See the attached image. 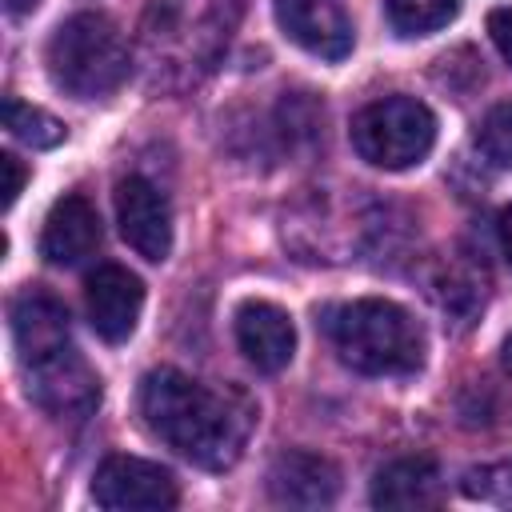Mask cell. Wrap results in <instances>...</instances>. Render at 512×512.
<instances>
[{"mask_svg":"<svg viewBox=\"0 0 512 512\" xmlns=\"http://www.w3.org/2000/svg\"><path fill=\"white\" fill-rule=\"evenodd\" d=\"M100 244V216L84 196H64L44 216L40 252L52 264H80Z\"/></svg>","mask_w":512,"mask_h":512,"instance_id":"4fadbf2b","label":"cell"},{"mask_svg":"<svg viewBox=\"0 0 512 512\" xmlns=\"http://www.w3.org/2000/svg\"><path fill=\"white\" fill-rule=\"evenodd\" d=\"M460 0H388V16L404 36H428L456 16Z\"/></svg>","mask_w":512,"mask_h":512,"instance_id":"e0dca14e","label":"cell"},{"mask_svg":"<svg viewBox=\"0 0 512 512\" xmlns=\"http://www.w3.org/2000/svg\"><path fill=\"white\" fill-rule=\"evenodd\" d=\"M236 344L260 372H280L296 352L292 316L268 300H244L236 308Z\"/></svg>","mask_w":512,"mask_h":512,"instance_id":"8fae6325","label":"cell"},{"mask_svg":"<svg viewBox=\"0 0 512 512\" xmlns=\"http://www.w3.org/2000/svg\"><path fill=\"white\" fill-rule=\"evenodd\" d=\"M116 220H120V236L128 240V248L152 264L168 260L172 252V208L168 196L144 180V176H124L116 184Z\"/></svg>","mask_w":512,"mask_h":512,"instance_id":"ba28073f","label":"cell"},{"mask_svg":"<svg viewBox=\"0 0 512 512\" xmlns=\"http://www.w3.org/2000/svg\"><path fill=\"white\" fill-rule=\"evenodd\" d=\"M240 20V0H152L140 24V60L152 84L200 80L224 52Z\"/></svg>","mask_w":512,"mask_h":512,"instance_id":"7a4b0ae2","label":"cell"},{"mask_svg":"<svg viewBox=\"0 0 512 512\" xmlns=\"http://www.w3.org/2000/svg\"><path fill=\"white\" fill-rule=\"evenodd\" d=\"M328 336L340 360L364 376H404L424 360V332L408 308L364 296L328 312Z\"/></svg>","mask_w":512,"mask_h":512,"instance_id":"3957f363","label":"cell"},{"mask_svg":"<svg viewBox=\"0 0 512 512\" xmlns=\"http://www.w3.org/2000/svg\"><path fill=\"white\" fill-rule=\"evenodd\" d=\"M488 36H492V44L500 48V56L512 64V8H496V12L488 16Z\"/></svg>","mask_w":512,"mask_h":512,"instance_id":"ffe728a7","label":"cell"},{"mask_svg":"<svg viewBox=\"0 0 512 512\" xmlns=\"http://www.w3.org/2000/svg\"><path fill=\"white\" fill-rule=\"evenodd\" d=\"M4 128H8L16 140L32 144V148H52V144L64 140V124H60L56 116H48L44 108L20 104V100H12V96L4 100Z\"/></svg>","mask_w":512,"mask_h":512,"instance_id":"2e32d148","label":"cell"},{"mask_svg":"<svg viewBox=\"0 0 512 512\" xmlns=\"http://www.w3.org/2000/svg\"><path fill=\"white\" fill-rule=\"evenodd\" d=\"M440 496H444L440 468L428 456H400L384 464L372 480L376 508H432L440 504Z\"/></svg>","mask_w":512,"mask_h":512,"instance_id":"9a60e30c","label":"cell"},{"mask_svg":"<svg viewBox=\"0 0 512 512\" xmlns=\"http://www.w3.org/2000/svg\"><path fill=\"white\" fill-rule=\"evenodd\" d=\"M24 376H28L32 400L60 420H80L100 400V380L88 368V360L72 348V340L36 360H24Z\"/></svg>","mask_w":512,"mask_h":512,"instance_id":"8992f818","label":"cell"},{"mask_svg":"<svg viewBox=\"0 0 512 512\" xmlns=\"http://www.w3.org/2000/svg\"><path fill=\"white\" fill-rule=\"evenodd\" d=\"M268 492L284 508H328L340 492V472L316 452H284L268 468Z\"/></svg>","mask_w":512,"mask_h":512,"instance_id":"7c38bea8","label":"cell"},{"mask_svg":"<svg viewBox=\"0 0 512 512\" xmlns=\"http://www.w3.org/2000/svg\"><path fill=\"white\" fill-rule=\"evenodd\" d=\"M464 492L480 496L488 504H512V464H488V468H472L464 476Z\"/></svg>","mask_w":512,"mask_h":512,"instance_id":"d6986e66","label":"cell"},{"mask_svg":"<svg viewBox=\"0 0 512 512\" xmlns=\"http://www.w3.org/2000/svg\"><path fill=\"white\" fill-rule=\"evenodd\" d=\"M276 20L292 44L320 60H344L352 52V20L336 0H272Z\"/></svg>","mask_w":512,"mask_h":512,"instance_id":"30bf717a","label":"cell"},{"mask_svg":"<svg viewBox=\"0 0 512 512\" xmlns=\"http://www.w3.org/2000/svg\"><path fill=\"white\" fill-rule=\"evenodd\" d=\"M500 244H504V256L512 264V204L500 212Z\"/></svg>","mask_w":512,"mask_h":512,"instance_id":"7402d4cb","label":"cell"},{"mask_svg":"<svg viewBox=\"0 0 512 512\" xmlns=\"http://www.w3.org/2000/svg\"><path fill=\"white\" fill-rule=\"evenodd\" d=\"M44 60H48L52 84L76 100H96V96L116 92L128 76V64H132L120 28L104 12L68 16L52 32Z\"/></svg>","mask_w":512,"mask_h":512,"instance_id":"277c9868","label":"cell"},{"mask_svg":"<svg viewBox=\"0 0 512 512\" xmlns=\"http://www.w3.org/2000/svg\"><path fill=\"white\" fill-rule=\"evenodd\" d=\"M504 368H508V372H512V336H508V340H504Z\"/></svg>","mask_w":512,"mask_h":512,"instance_id":"cb8c5ba5","label":"cell"},{"mask_svg":"<svg viewBox=\"0 0 512 512\" xmlns=\"http://www.w3.org/2000/svg\"><path fill=\"white\" fill-rule=\"evenodd\" d=\"M0 168H4V208H12L16 196H20V188H24V168H20V160L12 152L0 156Z\"/></svg>","mask_w":512,"mask_h":512,"instance_id":"44dd1931","label":"cell"},{"mask_svg":"<svg viewBox=\"0 0 512 512\" xmlns=\"http://www.w3.org/2000/svg\"><path fill=\"white\" fill-rule=\"evenodd\" d=\"M40 0H4V8L12 12V16H24V12H32Z\"/></svg>","mask_w":512,"mask_h":512,"instance_id":"603a6c76","label":"cell"},{"mask_svg":"<svg viewBox=\"0 0 512 512\" xmlns=\"http://www.w3.org/2000/svg\"><path fill=\"white\" fill-rule=\"evenodd\" d=\"M480 148L492 164L512 168V100H500L488 108V116L480 120Z\"/></svg>","mask_w":512,"mask_h":512,"instance_id":"ac0fdd59","label":"cell"},{"mask_svg":"<svg viewBox=\"0 0 512 512\" xmlns=\"http://www.w3.org/2000/svg\"><path fill=\"white\" fill-rule=\"evenodd\" d=\"M84 304H88V320L96 336H104L108 344H124L136 332V320L144 308V284L136 272L120 264H100L88 276Z\"/></svg>","mask_w":512,"mask_h":512,"instance_id":"9c48e42d","label":"cell"},{"mask_svg":"<svg viewBox=\"0 0 512 512\" xmlns=\"http://www.w3.org/2000/svg\"><path fill=\"white\" fill-rule=\"evenodd\" d=\"M92 496L112 512H160L176 504V480L152 460L108 456L92 476Z\"/></svg>","mask_w":512,"mask_h":512,"instance_id":"52a82bcc","label":"cell"},{"mask_svg":"<svg viewBox=\"0 0 512 512\" xmlns=\"http://www.w3.org/2000/svg\"><path fill=\"white\" fill-rule=\"evenodd\" d=\"M144 424L200 468H232L256 424V404L240 388H208L176 368H156L140 384Z\"/></svg>","mask_w":512,"mask_h":512,"instance_id":"6da1fadb","label":"cell"},{"mask_svg":"<svg viewBox=\"0 0 512 512\" xmlns=\"http://www.w3.org/2000/svg\"><path fill=\"white\" fill-rule=\"evenodd\" d=\"M352 144H356L360 160H368L384 172H404L432 152L436 116L416 96H384L356 112Z\"/></svg>","mask_w":512,"mask_h":512,"instance_id":"5b68a950","label":"cell"},{"mask_svg":"<svg viewBox=\"0 0 512 512\" xmlns=\"http://www.w3.org/2000/svg\"><path fill=\"white\" fill-rule=\"evenodd\" d=\"M12 340H16V352H20V364L68 344V312H64V304L56 296L40 292V288L20 292L12 300Z\"/></svg>","mask_w":512,"mask_h":512,"instance_id":"5bb4252c","label":"cell"}]
</instances>
